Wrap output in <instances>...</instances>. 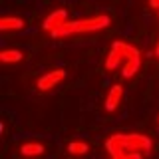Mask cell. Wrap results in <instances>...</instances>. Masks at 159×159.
I'll list each match as a JSON object with an SVG mask.
<instances>
[{"instance_id": "1", "label": "cell", "mask_w": 159, "mask_h": 159, "mask_svg": "<svg viewBox=\"0 0 159 159\" xmlns=\"http://www.w3.org/2000/svg\"><path fill=\"white\" fill-rule=\"evenodd\" d=\"M109 16L106 14H98V16H92V18H84V20H78L74 22V28H76V34H88V32H98V30H103L109 26Z\"/></svg>"}, {"instance_id": "2", "label": "cell", "mask_w": 159, "mask_h": 159, "mask_svg": "<svg viewBox=\"0 0 159 159\" xmlns=\"http://www.w3.org/2000/svg\"><path fill=\"white\" fill-rule=\"evenodd\" d=\"M64 78H66V70H52V72H48V74H44V76L38 78L36 86H38L40 92H48V89L56 88Z\"/></svg>"}, {"instance_id": "3", "label": "cell", "mask_w": 159, "mask_h": 159, "mask_svg": "<svg viewBox=\"0 0 159 159\" xmlns=\"http://www.w3.org/2000/svg\"><path fill=\"white\" fill-rule=\"evenodd\" d=\"M106 149L109 151V155H111V157L123 155V153L127 151V135H123V133H116V135L107 137Z\"/></svg>"}, {"instance_id": "4", "label": "cell", "mask_w": 159, "mask_h": 159, "mask_svg": "<svg viewBox=\"0 0 159 159\" xmlns=\"http://www.w3.org/2000/svg\"><path fill=\"white\" fill-rule=\"evenodd\" d=\"M127 151H151V139L143 133H129L127 135Z\"/></svg>"}, {"instance_id": "5", "label": "cell", "mask_w": 159, "mask_h": 159, "mask_svg": "<svg viewBox=\"0 0 159 159\" xmlns=\"http://www.w3.org/2000/svg\"><path fill=\"white\" fill-rule=\"evenodd\" d=\"M66 16H68V12L64 8H58V10H54V12H50L46 18H44V22H42V28L44 30H48L50 34L54 32V30H58L62 24H66Z\"/></svg>"}, {"instance_id": "6", "label": "cell", "mask_w": 159, "mask_h": 159, "mask_svg": "<svg viewBox=\"0 0 159 159\" xmlns=\"http://www.w3.org/2000/svg\"><path fill=\"white\" fill-rule=\"evenodd\" d=\"M125 60L123 56V50H121V40H116L111 44V50L107 54V60H106V70H116L119 64Z\"/></svg>"}, {"instance_id": "7", "label": "cell", "mask_w": 159, "mask_h": 159, "mask_svg": "<svg viewBox=\"0 0 159 159\" xmlns=\"http://www.w3.org/2000/svg\"><path fill=\"white\" fill-rule=\"evenodd\" d=\"M121 93H123V88L119 84L111 86V89L107 92V98H106V111H116L119 102H121Z\"/></svg>"}, {"instance_id": "8", "label": "cell", "mask_w": 159, "mask_h": 159, "mask_svg": "<svg viewBox=\"0 0 159 159\" xmlns=\"http://www.w3.org/2000/svg\"><path fill=\"white\" fill-rule=\"evenodd\" d=\"M24 28V20L18 16H4L0 20V30L2 32H10V30H22Z\"/></svg>"}, {"instance_id": "9", "label": "cell", "mask_w": 159, "mask_h": 159, "mask_svg": "<svg viewBox=\"0 0 159 159\" xmlns=\"http://www.w3.org/2000/svg\"><path fill=\"white\" fill-rule=\"evenodd\" d=\"M20 153H22L24 157H38L44 153V145L38 141H28V143H22V147H20Z\"/></svg>"}, {"instance_id": "10", "label": "cell", "mask_w": 159, "mask_h": 159, "mask_svg": "<svg viewBox=\"0 0 159 159\" xmlns=\"http://www.w3.org/2000/svg\"><path fill=\"white\" fill-rule=\"evenodd\" d=\"M88 149H89V145L86 141H82V139H74V141L68 143V151L72 155H86Z\"/></svg>"}, {"instance_id": "11", "label": "cell", "mask_w": 159, "mask_h": 159, "mask_svg": "<svg viewBox=\"0 0 159 159\" xmlns=\"http://www.w3.org/2000/svg\"><path fill=\"white\" fill-rule=\"evenodd\" d=\"M22 58H24V54L20 52V50H16V48H12V50H4V52L0 54V60H2L4 64H16V62H20Z\"/></svg>"}, {"instance_id": "12", "label": "cell", "mask_w": 159, "mask_h": 159, "mask_svg": "<svg viewBox=\"0 0 159 159\" xmlns=\"http://www.w3.org/2000/svg\"><path fill=\"white\" fill-rule=\"evenodd\" d=\"M72 34H76L74 22H66V24H62L58 30H54L52 36H54V38H66V36H72Z\"/></svg>"}, {"instance_id": "13", "label": "cell", "mask_w": 159, "mask_h": 159, "mask_svg": "<svg viewBox=\"0 0 159 159\" xmlns=\"http://www.w3.org/2000/svg\"><path fill=\"white\" fill-rule=\"evenodd\" d=\"M137 70H139V58H131V60H127V62L123 64L121 74H123V78H131Z\"/></svg>"}, {"instance_id": "14", "label": "cell", "mask_w": 159, "mask_h": 159, "mask_svg": "<svg viewBox=\"0 0 159 159\" xmlns=\"http://www.w3.org/2000/svg\"><path fill=\"white\" fill-rule=\"evenodd\" d=\"M121 50H123V56H125V60L139 58V50H137V48H133L131 44H125V42H121Z\"/></svg>"}, {"instance_id": "15", "label": "cell", "mask_w": 159, "mask_h": 159, "mask_svg": "<svg viewBox=\"0 0 159 159\" xmlns=\"http://www.w3.org/2000/svg\"><path fill=\"white\" fill-rule=\"evenodd\" d=\"M111 159H143V157H141V153H139V151H125L123 155L111 157Z\"/></svg>"}, {"instance_id": "16", "label": "cell", "mask_w": 159, "mask_h": 159, "mask_svg": "<svg viewBox=\"0 0 159 159\" xmlns=\"http://www.w3.org/2000/svg\"><path fill=\"white\" fill-rule=\"evenodd\" d=\"M149 4H151V8L159 10V0H149Z\"/></svg>"}, {"instance_id": "17", "label": "cell", "mask_w": 159, "mask_h": 159, "mask_svg": "<svg viewBox=\"0 0 159 159\" xmlns=\"http://www.w3.org/2000/svg\"><path fill=\"white\" fill-rule=\"evenodd\" d=\"M155 52H157V54H159V44H157V50H155Z\"/></svg>"}, {"instance_id": "18", "label": "cell", "mask_w": 159, "mask_h": 159, "mask_svg": "<svg viewBox=\"0 0 159 159\" xmlns=\"http://www.w3.org/2000/svg\"><path fill=\"white\" fill-rule=\"evenodd\" d=\"M157 123H159V116H157Z\"/></svg>"}, {"instance_id": "19", "label": "cell", "mask_w": 159, "mask_h": 159, "mask_svg": "<svg viewBox=\"0 0 159 159\" xmlns=\"http://www.w3.org/2000/svg\"><path fill=\"white\" fill-rule=\"evenodd\" d=\"M157 56H159V54H157Z\"/></svg>"}]
</instances>
